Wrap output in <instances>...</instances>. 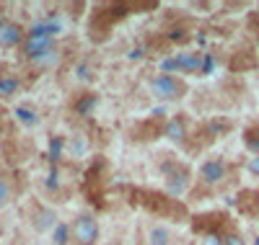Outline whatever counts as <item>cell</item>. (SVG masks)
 Here are the masks:
<instances>
[{
	"label": "cell",
	"mask_w": 259,
	"mask_h": 245,
	"mask_svg": "<svg viewBox=\"0 0 259 245\" xmlns=\"http://www.w3.org/2000/svg\"><path fill=\"white\" fill-rule=\"evenodd\" d=\"M16 91H18V80L16 78H0V96L11 98V96H16Z\"/></svg>",
	"instance_id": "11"
},
{
	"label": "cell",
	"mask_w": 259,
	"mask_h": 245,
	"mask_svg": "<svg viewBox=\"0 0 259 245\" xmlns=\"http://www.w3.org/2000/svg\"><path fill=\"white\" fill-rule=\"evenodd\" d=\"M150 91H153V96L161 98V101H177L184 93V83L177 80L174 75H158L150 83Z\"/></svg>",
	"instance_id": "2"
},
{
	"label": "cell",
	"mask_w": 259,
	"mask_h": 245,
	"mask_svg": "<svg viewBox=\"0 0 259 245\" xmlns=\"http://www.w3.org/2000/svg\"><path fill=\"white\" fill-rule=\"evenodd\" d=\"M200 178L205 183H221L226 178V163L218 160V158H210L200 165Z\"/></svg>",
	"instance_id": "5"
},
{
	"label": "cell",
	"mask_w": 259,
	"mask_h": 245,
	"mask_svg": "<svg viewBox=\"0 0 259 245\" xmlns=\"http://www.w3.org/2000/svg\"><path fill=\"white\" fill-rule=\"evenodd\" d=\"M21 39H24V31L16 24H0V44L3 47H18Z\"/></svg>",
	"instance_id": "6"
},
{
	"label": "cell",
	"mask_w": 259,
	"mask_h": 245,
	"mask_svg": "<svg viewBox=\"0 0 259 245\" xmlns=\"http://www.w3.org/2000/svg\"><path fill=\"white\" fill-rule=\"evenodd\" d=\"M200 245H223V240H221V237H215V235H210V237H205Z\"/></svg>",
	"instance_id": "16"
},
{
	"label": "cell",
	"mask_w": 259,
	"mask_h": 245,
	"mask_svg": "<svg viewBox=\"0 0 259 245\" xmlns=\"http://www.w3.org/2000/svg\"><path fill=\"white\" fill-rule=\"evenodd\" d=\"M184 135H187V129H184L182 116L171 119V121H168V127H166V137H168L171 142H182V140H184Z\"/></svg>",
	"instance_id": "8"
},
{
	"label": "cell",
	"mask_w": 259,
	"mask_h": 245,
	"mask_svg": "<svg viewBox=\"0 0 259 245\" xmlns=\"http://www.w3.org/2000/svg\"><path fill=\"white\" fill-rule=\"evenodd\" d=\"M16 119L24 124V127H36L39 124V116H36V111L29 108V106H18L16 108Z\"/></svg>",
	"instance_id": "10"
},
{
	"label": "cell",
	"mask_w": 259,
	"mask_h": 245,
	"mask_svg": "<svg viewBox=\"0 0 259 245\" xmlns=\"http://www.w3.org/2000/svg\"><path fill=\"white\" fill-rule=\"evenodd\" d=\"M148 245H171V232L163 225H153L148 230Z\"/></svg>",
	"instance_id": "7"
},
{
	"label": "cell",
	"mask_w": 259,
	"mask_h": 245,
	"mask_svg": "<svg viewBox=\"0 0 259 245\" xmlns=\"http://www.w3.org/2000/svg\"><path fill=\"white\" fill-rule=\"evenodd\" d=\"M11 199H13V194H11L8 181H6V178H0V209H6L11 204Z\"/></svg>",
	"instance_id": "12"
},
{
	"label": "cell",
	"mask_w": 259,
	"mask_h": 245,
	"mask_svg": "<svg viewBox=\"0 0 259 245\" xmlns=\"http://www.w3.org/2000/svg\"><path fill=\"white\" fill-rule=\"evenodd\" d=\"M254 245H259V235H256V242H254Z\"/></svg>",
	"instance_id": "19"
},
{
	"label": "cell",
	"mask_w": 259,
	"mask_h": 245,
	"mask_svg": "<svg viewBox=\"0 0 259 245\" xmlns=\"http://www.w3.org/2000/svg\"><path fill=\"white\" fill-rule=\"evenodd\" d=\"M70 150H73V152H83V150H85V142H83V140H80V142L73 140V142H70Z\"/></svg>",
	"instance_id": "17"
},
{
	"label": "cell",
	"mask_w": 259,
	"mask_h": 245,
	"mask_svg": "<svg viewBox=\"0 0 259 245\" xmlns=\"http://www.w3.org/2000/svg\"><path fill=\"white\" fill-rule=\"evenodd\" d=\"M70 235H73L75 245H96L99 242V222L94 219V214L83 212L73 219Z\"/></svg>",
	"instance_id": "1"
},
{
	"label": "cell",
	"mask_w": 259,
	"mask_h": 245,
	"mask_svg": "<svg viewBox=\"0 0 259 245\" xmlns=\"http://www.w3.org/2000/svg\"><path fill=\"white\" fill-rule=\"evenodd\" d=\"M106 245H122V242H106Z\"/></svg>",
	"instance_id": "18"
},
{
	"label": "cell",
	"mask_w": 259,
	"mask_h": 245,
	"mask_svg": "<svg viewBox=\"0 0 259 245\" xmlns=\"http://www.w3.org/2000/svg\"><path fill=\"white\" fill-rule=\"evenodd\" d=\"M246 170H249V173H254V175H259V155L249 158V163H246Z\"/></svg>",
	"instance_id": "15"
},
{
	"label": "cell",
	"mask_w": 259,
	"mask_h": 245,
	"mask_svg": "<svg viewBox=\"0 0 259 245\" xmlns=\"http://www.w3.org/2000/svg\"><path fill=\"white\" fill-rule=\"evenodd\" d=\"M31 227L39 232V235H45V232H52L57 227V214L47 207H36L34 214H31Z\"/></svg>",
	"instance_id": "3"
},
{
	"label": "cell",
	"mask_w": 259,
	"mask_h": 245,
	"mask_svg": "<svg viewBox=\"0 0 259 245\" xmlns=\"http://www.w3.org/2000/svg\"><path fill=\"white\" fill-rule=\"evenodd\" d=\"M73 240L70 235V225H65V222H57V227L52 230V245H68Z\"/></svg>",
	"instance_id": "9"
},
{
	"label": "cell",
	"mask_w": 259,
	"mask_h": 245,
	"mask_svg": "<svg viewBox=\"0 0 259 245\" xmlns=\"http://www.w3.org/2000/svg\"><path fill=\"white\" fill-rule=\"evenodd\" d=\"M26 54L29 57H41V54H52V34H31L26 41Z\"/></svg>",
	"instance_id": "4"
},
{
	"label": "cell",
	"mask_w": 259,
	"mask_h": 245,
	"mask_svg": "<svg viewBox=\"0 0 259 245\" xmlns=\"http://www.w3.org/2000/svg\"><path fill=\"white\" fill-rule=\"evenodd\" d=\"M223 245H246V240H244L241 235L231 232V235H226V237H223Z\"/></svg>",
	"instance_id": "14"
},
{
	"label": "cell",
	"mask_w": 259,
	"mask_h": 245,
	"mask_svg": "<svg viewBox=\"0 0 259 245\" xmlns=\"http://www.w3.org/2000/svg\"><path fill=\"white\" fill-rule=\"evenodd\" d=\"M177 65H179V68H184V70H197L200 59H197V57H179Z\"/></svg>",
	"instance_id": "13"
}]
</instances>
